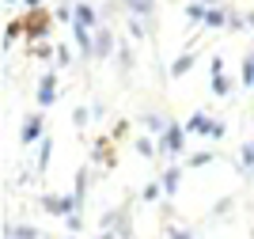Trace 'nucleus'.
<instances>
[{"mask_svg":"<svg viewBox=\"0 0 254 239\" xmlns=\"http://www.w3.org/2000/svg\"><path fill=\"white\" fill-rule=\"evenodd\" d=\"M53 15L50 8H34V11H23V38H31V42H42L46 34H50V27H53Z\"/></svg>","mask_w":254,"mask_h":239,"instance_id":"1","label":"nucleus"},{"mask_svg":"<svg viewBox=\"0 0 254 239\" xmlns=\"http://www.w3.org/2000/svg\"><path fill=\"white\" fill-rule=\"evenodd\" d=\"M42 209L50 213V217L68 220L72 213H84V201L76 198V194H46V198H42Z\"/></svg>","mask_w":254,"mask_h":239,"instance_id":"2","label":"nucleus"},{"mask_svg":"<svg viewBox=\"0 0 254 239\" xmlns=\"http://www.w3.org/2000/svg\"><path fill=\"white\" fill-rule=\"evenodd\" d=\"M182 152H186V125L171 122L167 129L159 133V156L175 159V156H182Z\"/></svg>","mask_w":254,"mask_h":239,"instance_id":"3","label":"nucleus"},{"mask_svg":"<svg viewBox=\"0 0 254 239\" xmlns=\"http://www.w3.org/2000/svg\"><path fill=\"white\" fill-rule=\"evenodd\" d=\"M42 133H46V114L42 110H31V114L23 118V125H19V145L31 148L34 141H46Z\"/></svg>","mask_w":254,"mask_h":239,"instance_id":"4","label":"nucleus"},{"mask_svg":"<svg viewBox=\"0 0 254 239\" xmlns=\"http://www.w3.org/2000/svg\"><path fill=\"white\" fill-rule=\"evenodd\" d=\"M103 232H118L122 239H133V224H129V205H118L103 213Z\"/></svg>","mask_w":254,"mask_h":239,"instance_id":"5","label":"nucleus"},{"mask_svg":"<svg viewBox=\"0 0 254 239\" xmlns=\"http://www.w3.org/2000/svg\"><path fill=\"white\" fill-rule=\"evenodd\" d=\"M72 27H84V31H99L103 27V19H99V11L91 0H76V23Z\"/></svg>","mask_w":254,"mask_h":239,"instance_id":"6","label":"nucleus"},{"mask_svg":"<svg viewBox=\"0 0 254 239\" xmlns=\"http://www.w3.org/2000/svg\"><path fill=\"white\" fill-rule=\"evenodd\" d=\"M57 103V73H46L38 80V110H50Z\"/></svg>","mask_w":254,"mask_h":239,"instance_id":"7","label":"nucleus"},{"mask_svg":"<svg viewBox=\"0 0 254 239\" xmlns=\"http://www.w3.org/2000/svg\"><path fill=\"white\" fill-rule=\"evenodd\" d=\"M72 34H76V50H80V57H84V61H95V31L72 27Z\"/></svg>","mask_w":254,"mask_h":239,"instance_id":"8","label":"nucleus"},{"mask_svg":"<svg viewBox=\"0 0 254 239\" xmlns=\"http://www.w3.org/2000/svg\"><path fill=\"white\" fill-rule=\"evenodd\" d=\"M133 19H152L156 15V0H118Z\"/></svg>","mask_w":254,"mask_h":239,"instance_id":"9","label":"nucleus"},{"mask_svg":"<svg viewBox=\"0 0 254 239\" xmlns=\"http://www.w3.org/2000/svg\"><path fill=\"white\" fill-rule=\"evenodd\" d=\"M114 53V31L110 27H99L95 31V61H106Z\"/></svg>","mask_w":254,"mask_h":239,"instance_id":"10","label":"nucleus"},{"mask_svg":"<svg viewBox=\"0 0 254 239\" xmlns=\"http://www.w3.org/2000/svg\"><path fill=\"white\" fill-rule=\"evenodd\" d=\"M193 65H197V50H186L182 57H175V61H171V80H182Z\"/></svg>","mask_w":254,"mask_h":239,"instance_id":"11","label":"nucleus"},{"mask_svg":"<svg viewBox=\"0 0 254 239\" xmlns=\"http://www.w3.org/2000/svg\"><path fill=\"white\" fill-rule=\"evenodd\" d=\"M159 182H163V194H167V198H175V190H179V182H182V167H179V163L163 167V178H159Z\"/></svg>","mask_w":254,"mask_h":239,"instance_id":"12","label":"nucleus"},{"mask_svg":"<svg viewBox=\"0 0 254 239\" xmlns=\"http://www.w3.org/2000/svg\"><path fill=\"white\" fill-rule=\"evenodd\" d=\"M209 125H212V118L205 114V110H193L190 122H186V133H201V137H209Z\"/></svg>","mask_w":254,"mask_h":239,"instance_id":"13","label":"nucleus"},{"mask_svg":"<svg viewBox=\"0 0 254 239\" xmlns=\"http://www.w3.org/2000/svg\"><path fill=\"white\" fill-rule=\"evenodd\" d=\"M228 23H232V11H228V8H209V11H205V27H209V31L228 27Z\"/></svg>","mask_w":254,"mask_h":239,"instance_id":"14","label":"nucleus"},{"mask_svg":"<svg viewBox=\"0 0 254 239\" xmlns=\"http://www.w3.org/2000/svg\"><path fill=\"white\" fill-rule=\"evenodd\" d=\"M239 83L243 87H254V50L243 53V69H239Z\"/></svg>","mask_w":254,"mask_h":239,"instance_id":"15","label":"nucleus"},{"mask_svg":"<svg viewBox=\"0 0 254 239\" xmlns=\"http://www.w3.org/2000/svg\"><path fill=\"white\" fill-rule=\"evenodd\" d=\"M4 236L8 239H38V228H34V224H8Z\"/></svg>","mask_w":254,"mask_h":239,"instance_id":"16","label":"nucleus"},{"mask_svg":"<svg viewBox=\"0 0 254 239\" xmlns=\"http://www.w3.org/2000/svg\"><path fill=\"white\" fill-rule=\"evenodd\" d=\"M239 171H243V175H254V141H247V145L239 148Z\"/></svg>","mask_w":254,"mask_h":239,"instance_id":"17","label":"nucleus"},{"mask_svg":"<svg viewBox=\"0 0 254 239\" xmlns=\"http://www.w3.org/2000/svg\"><path fill=\"white\" fill-rule=\"evenodd\" d=\"M232 91H235V80H232V76H212V95L228 99Z\"/></svg>","mask_w":254,"mask_h":239,"instance_id":"18","label":"nucleus"},{"mask_svg":"<svg viewBox=\"0 0 254 239\" xmlns=\"http://www.w3.org/2000/svg\"><path fill=\"white\" fill-rule=\"evenodd\" d=\"M50 159H53V137H46V141H42V148H38V175H46Z\"/></svg>","mask_w":254,"mask_h":239,"instance_id":"19","label":"nucleus"},{"mask_svg":"<svg viewBox=\"0 0 254 239\" xmlns=\"http://www.w3.org/2000/svg\"><path fill=\"white\" fill-rule=\"evenodd\" d=\"M167 125H171V122H167L163 114H144V129H148V133H156V137H159L163 129H167Z\"/></svg>","mask_w":254,"mask_h":239,"instance_id":"20","label":"nucleus"},{"mask_svg":"<svg viewBox=\"0 0 254 239\" xmlns=\"http://www.w3.org/2000/svg\"><path fill=\"white\" fill-rule=\"evenodd\" d=\"M19 34H27L23 31V19H8V27H4V46H11Z\"/></svg>","mask_w":254,"mask_h":239,"instance_id":"21","label":"nucleus"},{"mask_svg":"<svg viewBox=\"0 0 254 239\" xmlns=\"http://www.w3.org/2000/svg\"><path fill=\"white\" fill-rule=\"evenodd\" d=\"M129 69H133V50L118 46V73H129Z\"/></svg>","mask_w":254,"mask_h":239,"instance_id":"22","label":"nucleus"},{"mask_svg":"<svg viewBox=\"0 0 254 239\" xmlns=\"http://www.w3.org/2000/svg\"><path fill=\"white\" fill-rule=\"evenodd\" d=\"M212 159H216V156H212L209 148H205V152H193V156H186V167H209Z\"/></svg>","mask_w":254,"mask_h":239,"instance_id":"23","label":"nucleus"},{"mask_svg":"<svg viewBox=\"0 0 254 239\" xmlns=\"http://www.w3.org/2000/svg\"><path fill=\"white\" fill-rule=\"evenodd\" d=\"M205 11H209V8H205L201 0H190V4H186V15H190L193 23H205Z\"/></svg>","mask_w":254,"mask_h":239,"instance_id":"24","label":"nucleus"},{"mask_svg":"<svg viewBox=\"0 0 254 239\" xmlns=\"http://www.w3.org/2000/svg\"><path fill=\"white\" fill-rule=\"evenodd\" d=\"M159 194H163V182H148V186L140 190V201H144V205H148V201H156Z\"/></svg>","mask_w":254,"mask_h":239,"instance_id":"25","label":"nucleus"},{"mask_svg":"<svg viewBox=\"0 0 254 239\" xmlns=\"http://www.w3.org/2000/svg\"><path fill=\"white\" fill-rule=\"evenodd\" d=\"M129 34H133V38H144L148 31H144V23H140V19H133V15H129Z\"/></svg>","mask_w":254,"mask_h":239,"instance_id":"26","label":"nucleus"},{"mask_svg":"<svg viewBox=\"0 0 254 239\" xmlns=\"http://www.w3.org/2000/svg\"><path fill=\"white\" fill-rule=\"evenodd\" d=\"M72 65V53L64 50V46H57V69H68Z\"/></svg>","mask_w":254,"mask_h":239,"instance_id":"27","label":"nucleus"},{"mask_svg":"<svg viewBox=\"0 0 254 239\" xmlns=\"http://www.w3.org/2000/svg\"><path fill=\"white\" fill-rule=\"evenodd\" d=\"M224 129H228V125H224L220 118H212V125H209V137H212V141H220V137H224Z\"/></svg>","mask_w":254,"mask_h":239,"instance_id":"28","label":"nucleus"},{"mask_svg":"<svg viewBox=\"0 0 254 239\" xmlns=\"http://www.w3.org/2000/svg\"><path fill=\"white\" fill-rule=\"evenodd\" d=\"M247 27V15H239V11H232V23H228V31H243Z\"/></svg>","mask_w":254,"mask_h":239,"instance_id":"29","label":"nucleus"},{"mask_svg":"<svg viewBox=\"0 0 254 239\" xmlns=\"http://www.w3.org/2000/svg\"><path fill=\"white\" fill-rule=\"evenodd\" d=\"M209 73L212 76H224V57H212V61H209Z\"/></svg>","mask_w":254,"mask_h":239,"instance_id":"30","label":"nucleus"},{"mask_svg":"<svg viewBox=\"0 0 254 239\" xmlns=\"http://www.w3.org/2000/svg\"><path fill=\"white\" fill-rule=\"evenodd\" d=\"M87 118H91V114H87V106H76V114H72V122H76V125H87Z\"/></svg>","mask_w":254,"mask_h":239,"instance_id":"31","label":"nucleus"},{"mask_svg":"<svg viewBox=\"0 0 254 239\" xmlns=\"http://www.w3.org/2000/svg\"><path fill=\"white\" fill-rule=\"evenodd\" d=\"M167 239H193V236H190L186 228H171V232H167Z\"/></svg>","mask_w":254,"mask_h":239,"instance_id":"32","label":"nucleus"},{"mask_svg":"<svg viewBox=\"0 0 254 239\" xmlns=\"http://www.w3.org/2000/svg\"><path fill=\"white\" fill-rule=\"evenodd\" d=\"M31 53H34V57H50V46H46V42H34Z\"/></svg>","mask_w":254,"mask_h":239,"instance_id":"33","label":"nucleus"},{"mask_svg":"<svg viewBox=\"0 0 254 239\" xmlns=\"http://www.w3.org/2000/svg\"><path fill=\"white\" fill-rule=\"evenodd\" d=\"M23 8L34 11V8H46V0H23Z\"/></svg>","mask_w":254,"mask_h":239,"instance_id":"34","label":"nucleus"},{"mask_svg":"<svg viewBox=\"0 0 254 239\" xmlns=\"http://www.w3.org/2000/svg\"><path fill=\"white\" fill-rule=\"evenodd\" d=\"M205 8H224V0H201Z\"/></svg>","mask_w":254,"mask_h":239,"instance_id":"35","label":"nucleus"},{"mask_svg":"<svg viewBox=\"0 0 254 239\" xmlns=\"http://www.w3.org/2000/svg\"><path fill=\"white\" fill-rule=\"evenodd\" d=\"M99 239H122L118 232H99Z\"/></svg>","mask_w":254,"mask_h":239,"instance_id":"36","label":"nucleus"},{"mask_svg":"<svg viewBox=\"0 0 254 239\" xmlns=\"http://www.w3.org/2000/svg\"><path fill=\"white\" fill-rule=\"evenodd\" d=\"M247 27H254V11H251V15H247Z\"/></svg>","mask_w":254,"mask_h":239,"instance_id":"37","label":"nucleus"},{"mask_svg":"<svg viewBox=\"0 0 254 239\" xmlns=\"http://www.w3.org/2000/svg\"><path fill=\"white\" fill-rule=\"evenodd\" d=\"M8 4H19V0H8Z\"/></svg>","mask_w":254,"mask_h":239,"instance_id":"38","label":"nucleus"},{"mask_svg":"<svg viewBox=\"0 0 254 239\" xmlns=\"http://www.w3.org/2000/svg\"><path fill=\"white\" fill-rule=\"evenodd\" d=\"M68 239H76V236H68Z\"/></svg>","mask_w":254,"mask_h":239,"instance_id":"39","label":"nucleus"}]
</instances>
